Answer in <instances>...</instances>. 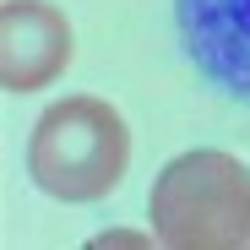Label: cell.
Instances as JSON below:
<instances>
[{
  "mask_svg": "<svg viewBox=\"0 0 250 250\" xmlns=\"http://www.w3.org/2000/svg\"><path fill=\"white\" fill-rule=\"evenodd\" d=\"M147 223L169 250H250V169L223 147L169 158L147 190Z\"/></svg>",
  "mask_w": 250,
  "mask_h": 250,
  "instance_id": "6da1fadb",
  "label": "cell"
},
{
  "mask_svg": "<svg viewBox=\"0 0 250 250\" xmlns=\"http://www.w3.org/2000/svg\"><path fill=\"white\" fill-rule=\"evenodd\" d=\"M131 169V125L93 93H71L38 114L27 136V174L55 201H104Z\"/></svg>",
  "mask_w": 250,
  "mask_h": 250,
  "instance_id": "7a4b0ae2",
  "label": "cell"
},
{
  "mask_svg": "<svg viewBox=\"0 0 250 250\" xmlns=\"http://www.w3.org/2000/svg\"><path fill=\"white\" fill-rule=\"evenodd\" d=\"M76 38L60 6L49 0H6L0 6V87L6 93H44L65 76Z\"/></svg>",
  "mask_w": 250,
  "mask_h": 250,
  "instance_id": "3957f363",
  "label": "cell"
},
{
  "mask_svg": "<svg viewBox=\"0 0 250 250\" xmlns=\"http://www.w3.org/2000/svg\"><path fill=\"white\" fill-rule=\"evenodd\" d=\"M174 27L212 87L250 98V0H174Z\"/></svg>",
  "mask_w": 250,
  "mask_h": 250,
  "instance_id": "277c9868",
  "label": "cell"
}]
</instances>
